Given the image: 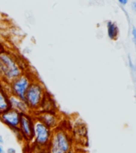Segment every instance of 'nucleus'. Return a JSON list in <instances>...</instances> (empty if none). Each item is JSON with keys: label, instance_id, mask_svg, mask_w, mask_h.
<instances>
[{"label": "nucleus", "instance_id": "1", "mask_svg": "<svg viewBox=\"0 0 136 153\" xmlns=\"http://www.w3.org/2000/svg\"><path fill=\"white\" fill-rule=\"evenodd\" d=\"M24 73L23 67L14 55L6 51L0 54V76L7 84Z\"/></svg>", "mask_w": 136, "mask_h": 153}, {"label": "nucleus", "instance_id": "2", "mask_svg": "<svg viewBox=\"0 0 136 153\" xmlns=\"http://www.w3.org/2000/svg\"><path fill=\"white\" fill-rule=\"evenodd\" d=\"M73 149V140L71 134L64 128L53 131L51 140L47 148L48 153H67Z\"/></svg>", "mask_w": 136, "mask_h": 153}, {"label": "nucleus", "instance_id": "3", "mask_svg": "<svg viewBox=\"0 0 136 153\" xmlns=\"http://www.w3.org/2000/svg\"><path fill=\"white\" fill-rule=\"evenodd\" d=\"M47 90L45 87L38 79H35L29 87L26 93L25 102L30 108V111L38 112L45 100Z\"/></svg>", "mask_w": 136, "mask_h": 153}, {"label": "nucleus", "instance_id": "4", "mask_svg": "<svg viewBox=\"0 0 136 153\" xmlns=\"http://www.w3.org/2000/svg\"><path fill=\"white\" fill-rule=\"evenodd\" d=\"M35 79V78L34 77L32 74L28 72L27 73L24 72L21 76L8 84L9 85L8 93L11 95L14 96V97L19 98L20 100L25 101L26 92Z\"/></svg>", "mask_w": 136, "mask_h": 153}, {"label": "nucleus", "instance_id": "5", "mask_svg": "<svg viewBox=\"0 0 136 153\" xmlns=\"http://www.w3.org/2000/svg\"><path fill=\"white\" fill-rule=\"evenodd\" d=\"M53 131L42 122L35 119L34 124V142L39 148L47 149L51 140Z\"/></svg>", "mask_w": 136, "mask_h": 153}, {"label": "nucleus", "instance_id": "6", "mask_svg": "<svg viewBox=\"0 0 136 153\" xmlns=\"http://www.w3.org/2000/svg\"><path fill=\"white\" fill-rule=\"evenodd\" d=\"M35 118L29 114H22L19 122V129L23 140H31L34 136Z\"/></svg>", "mask_w": 136, "mask_h": 153}, {"label": "nucleus", "instance_id": "7", "mask_svg": "<svg viewBox=\"0 0 136 153\" xmlns=\"http://www.w3.org/2000/svg\"><path fill=\"white\" fill-rule=\"evenodd\" d=\"M35 119L42 122L51 130L56 128L59 124V117L55 111H39Z\"/></svg>", "mask_w": 136, "mask_h": 153}, {"label": "nucleus", "instance_id": "8", "mask_svg": "<svg viewBox=\"0 0 136 153\" xmlns=\"http://www.w3.org/2000/svg\"><path fill=\"white\" fill-rule=\"evenodd\" d=\"M21 115L19 112L11 108L0 114V120L11 129L19 128Z\"/></svg>", "mask_w": 136, "mask_h": 153}, {"label": "nucleus", "instance_id": "9", "mask_svg": "<svg viewBox=\"0 0 136 153\" xmlns=\"http://www.w3.org/2000/svg\"><path fill=\"white\" fill-rule=\"evenodd\" d=\"M9 101L11 108L12 109L15 110L21 114H28L30 112V108L26 105V103L19 98L16 97L13 95H9Z\"/></svg>", "mask_w": 136, "mask_h": 153}, {"label": "nucleus", "instance_id": "10", "mask_svg": "<svg viewBox=\"0 0 136 153\" xmlns=\"http://www.w3.org/2000/svg\"><path fill=\"white\" fill-rule=\"evenodd\" d=\"M9 95L8 91L0 86V114L11 108L9 101Z\"/></svg>", "mask_w": 136, "mask_h": 153}, {"label": "nucleus", "instance_id": "11", "mask_svg": "<svg viewBox=\"0 0 136 153\" xmlns=\"http://www.w3.org/2000/svg\"><path fill=\"white\" fill-rule=\"evenodd\" d=\"M107 34L108 37L111 39V40H115L116 39L119 35V28H118L117 25L112 22H107Z\"/></svg>", "mask_w": 136, "mask_h": 153}, {"label": "nucleus", "instance_id": "12", "mask_svg": "<svg viewBox=\"0 0 136 153\" xmlns=\"http://www.w3.org/2000/svg\"><path fill=\"white\" fill-rule=\"evenodd\" d=\"M132 36H133V40L136 45V27H133L132 29Z\"/></svg>", "mask_w": 136, "mask_h": 153}, {"label": "nucleus", "instance_id": "13", "mask_svg": "<svg viewBox=\"0 0 136 153\" xmlns=\"http://www.w3.org/2000/svg\"><path fill=\"white\" fill-rule=\"evenodd\" d=\"M5 52H6V49H5L4 45L0 42V54H2V53H3Z\"/></svg>", "mask_w": 136, "mask_h": 153}, {"label": "nucleus", "instance_id": "14", "mask_svg": "<svg viewBox=\"0 0 136 153\" xmlns=\"http://www.w3.org/2000/svg\"><path fill=\"white\" fill-rule=\"evenodd\" d=\"M7 153H16V150L14 148H7Z\"/></svg>", "mask_w": 136, "mask_h": 153}, {"label": "nucleus", "instance_id": "15", "mask_svg": "<svg viewBox=\"0 0 136 153\" xmlns=\"http://www.w3.org/2000/svg\"><path fill=\"white\" fill-rule=\"evenodd\" d=\"M131 9L136 13V2H132L131 3Z\"/></svg>", "mask_w": 136, "mask_h": 153}, {"label": "nucleus", "instance_id": "16", "mask_svg": "<svg viewBox=\"0 0 136 153\" xmlns=\"http://www.w3.org/2000/svg\"><path fill=\"white\" fill-rule=\"evenodd\" d=\"M0 153H5V150L2 144H0Z\"/></svg>", "mask_w": 136, "mask_h": 153}, {"label": "nucleus", "instance_id": "17", "mask_svg": "<svg viewBox=\"0 0 136 153\" xmlns=\"http://www.w3.org/2000/svg\"><path fill=\"white\" fill-rule=\"evenodd\" d=\"M119 3H121V4L122 5H126L127 3V1L126 0V1H122V0H119Z\"/></svg>", "mask_w": 136, "mask_h": 153}, {"label": "nucleus", "instance_id": "18", "mask_svg": "<svg viewBox=\"0 0 136 153\" xmlns=\"http://www.w3.org/2000/svg\"><path fill=\"white\" fill-rule=\"evenodd\" d=\"M3 143H4V140L2 139V136L0 135V144H3Z\"/></svg>", "mask_w": 136, "mask_h": 153}, {"label": "nucleus", "instance_id": "19", "mask_svg": "<svg viewBox=\"0 0 136 153\" xmlns=\"http://www.w3.org/2000/svg\"><path fill=\"white\" fill-rule=\"evenodd\" d=\"M39 153H48V152H47V149H44V150L41 151Z\"/></svg>", "mask_w": 136, "mask_h": 153}, {"label": "nucleus", "instance_id": "20", "mask_svg": "<svg viewBox=\"0 0 136 153\" xmlns=\"http://www.w3.org/2000/svg\"><path fill=\"white\" fill-rule=\"evenodd\" d=\"M67 153H75V152H74V151L73 150V149H72V150L69 151V152H67Z\"/></svg>", "mask_w": 136, "mask_h": 153}]
</instances>
